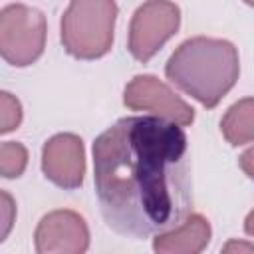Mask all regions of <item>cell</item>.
I'll list each match as a JSON object with an SVG mask.
<instances>
[{"mask_svg":"<svg viewBox=\"0 0 254 254\" xmlns=\"http://www.w3.org/2000/svg\"><path fill=\"white\" fill-rule=\"evenodd\" d=\"M93 185L105 224L119 236H163L192 212L189 141L181 123L131 115L93 143Z\"/></svg>","mask_w":254,"mask_h":254,"instance_id":"obj_1","label":"cell"},{"mask_svg":"<svg viewBox=\"0 0 254 254\" xmlns=\"http://www.w3.org/2000/svg\"><path fill=\"white\" fill-rule=\"evenodd\" d=\"M87 248V228L73 212H52L36 230L38 252H83Z\"/></svg>","mask_w":254,"mask_h":254,"instance_id":"obj_6","label":"cell"},{"mask_svg":"<svg viewBox=\"0 0 254 254\" xmlns=\"http://www.w3.org/2000/svg\"><path fill=\"white\" fill-rule=\"evenodd\" d=\"M246 2H248V4H252V6H254V0H246Z\"/></svg>","mask_w":254,"mask_h":254,"instance_id":"obj_17","label":"cell"},{"mask_svg":"<svg viewBox=\"0 0 254 254\" xmlns=\"http://www.w3.org/2000/svg\"><path fill=\"white\" fill-rule=\"evenodd\" d=\"M26 165V151L18 143H4L2 145V175L6 179L18 177Z\"/></svg>","mask_w":254,"mask_h":254,"instance_id":"obj_11","label":"cell"},{"mask_svg":"<svg viewBox=\"0 0 254 254\" xmlns=\"http://www.w3.org/2000/svg\"><path fill=\"white\" fill-rule=\"evenodd\" d=\"M44 173L60 187L73 189L83 181L81 141L73 135H58L44 147Z\"/></svg>","mask_w":254,"mask_h":254,"instance_id":"obj_7","label":"cell"},{"mask_svg":"<svg viewBox=\"0 0 254 254\" xmlns=\"http://www.w3.org/2000/svg\"><path fill=\"white\" fill-rule=\"evenodd\" d=\"M12 198L8 192H2V234H0V240L6 238L10 226H12Z\"/></svg>","mask_w":254,"mask_h":254,"instance_id":"obj_13","label":"cell"},{"mask_svg":"<svg viewBox=\"0 0 254 254\" xmlns=\"http://www.w3.org/2000/svg\"><path fill=\"white\" fill-rule=\"evenodd\" d=\"M44 18L24 6H8L2 12V54L14 65H28L42 54Z\"/></svg>","mask_w":254,"mask_h":254,"instance_id":"obj_4","label":"cell"},{"mask_svg":"<svg viewBox=\"0 0 254 254\" xmlns=\"http://www.w3.org/2000/svg\"><path fill=\"white\" fill-rule=\"evenodd\" d=\"M224 252H254V244H244V242H228L224 248Z\"/></svg>","mask_w":254,"mask_h":254,"instance_id":"obj_15","label":"cell"},{"mask_svg":"<svg viewBox=\"0 0 254 254\" xmlns=\"http://www.w3.org/2000/svg\"><path fill=\"white\" fill-rule=\"evenodd\" d=\"M224 135L232 141V145H240L246 139L254 137V101L246 99L236 103L224 119Z\"/></svg>","mask_w":254,"mask_h":254,"instance_id":"obj_10","label":"cell"},{"mask_svg":"<svg viewBox=\"0 0 254 254\" xmlns=\"http://www.w3.org/2000/svg\"><path fill=\"white\" fill-rule=\"evenodd\" d=\"M125 103L135 109L149 107L181 125L192 121V109L185 105L179 97H175L163 83H159L151 75L135 77V81L125 89Z\"/></svg>","mask_w":254,"mask_h":254,"instance_id":"obj_8","label":"cell"},{"mask_svg":"<svg viewBox=\"0 0 254 254\" xmlns=\"http://www.w3.org/2000/svg\"><path fill=\"white\" fill-rule=\"evenodd\" d=\"M240 165H242V169L254 179V149L246 151V153L240 157Z\"/></svg>","mask_w":254,"mask_h":254,"instance_id":"obj_14","label":"cell"},{"mask_svg":"<svg viewBox=\"0 0 254 254\" xmlns=\"http://www.w3.org/2000/svg\"><path fill=\"white\" fill-rule=\"evenodd\" d=\"M2 133H8L20 123V105L10 97V93H2Z\"/></svg>","mask_w":254,"mask_h":254,"instance_id":"obj_12","label":"cell"},{"mask_svg":"<svg viewBox=\"0 0 254 254\" xmlns=\"http://www.w3.org/2000/svg\"><path fill=\"white\" fill-rule=\"evenodd\" d=\"M208 222L202 216L190 214L185 224L173 230L171 236L163 234L157 238L153 248L157 252H198L208 242Z\"/></svg>","mask_w":254,"mask_h":254,"instance_id":"obj_9","label":"cell"},{"mask_svg":"<svg viewBox=\"0 0 254 254\" xmlns=\"http://www.w3.org/2000/svg\"><path fill=\"white\" fill-rule=\"evenodd\" d=\"M246 232L254 236V212H252V214L246 218Z\"/></svg>","mask_w":254,"mask_h":254,"instance_id":"obj_16","label":"cell"},{"mask_svg":"<svg viewBox=\"0 0 254 254\" xmlns=\"http://www.w3.org/2000/svg\"><path fill=\"white\" fill-rule=\"evenodd\" d=\"M167 75L202 105L214 107L236 81L238 56L230 42L192 38L171 56Z\"/></svg>","mask_w":254,"mask_h":254,"instance_id":"obj_2","label":"cell"},{"mask_svg":"<svg viewBox=\"0 0 254 254\" xmlns=\"http://www.w3.org/2000/svg\"><path fill=\"white\" fill-rule=\"evenodd\" d=\"M179 10L163 0H153L137 10L131 26V52L137 60H149L157 48L177 30Z\"/></svg>","mask_w":254,"mask_h":254,"instance_id":"obj_5","label":"cell"},{"mask_svg":"<svg viewBox=\"0 0 254 254\" xmlns=\"http://www.w3.org/2000/svg\"><path fill=\"white\" fill-rule=\"evenodd\" d=\"M113 0H73L64 22L62 40L77 58H97L109 50L115 18Z\"/></svg>","mask_w":254,"mask_h":254,"instance_id":"obj_3","label":"cell"}]
</instances>
